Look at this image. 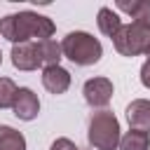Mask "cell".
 I'll return each instance as SVG.
<instances>
[{"label":"cell","mask_w":150,"mask_h":150,"mask_svg":"<svg viewBox=\"0 0 150 150\" xmlns=\"http://www.w3.org/2000/svg\"><path fill=\"white\" fill-rule=\"evenodd\" d=\"M49 150H80L70 138H56L54 143H52V148Z\"/></svg>","instance_id":"2e32d148"},{"label":"cell","mask_w":150,"mask_h":150,"mask_svg":"<svg viewBox=\"0 0 150 150\" xmlns=\"http://www.w3.org/2000/svg\"><path fill=\"white\" fill-rule=\"evenodd\" d=\"M12 63L19 70L42 68L40 56H38V42H19V45H12Z\"/></svg>","instance_id":"52a82bcc"},{"label":"cell","mask_w":150,"mask_h":150,"mask_svg":"<svg viewBox=\"0 0 150 150\" xmlns=\"http://www.w3.org/2000/svg\"><path fill=\"white\" fill-rule=\"evenodd\" d=\"M0 63H2V52H0Z\"/></svg>","instance_id":"d6986e66"},{"label":"cell","mask_w":150,"mask_h":150,"mask_svg":"<svg viewBox=\"0 0 150 150\" xmlns=\"http://www.w3.org/2000/svg\"><path fill=\"white\" fill-rule=\"evenodd\" d=\"M38 56H40L42 68H49V66H59L63 52L56 40H42V42H38Z\"/></svg>","instance_id":"8fae6325"},{"label":"cell","mask_w":150,"mask_h":150,"mask_svg":"<svg viewBox=\"0 0 150 150\" xmlns=\"http://www.w3.org/2000/svg\"><path fill=\"white\" fill-rule=\"evenodd\" d=\"M89 145L96 150H117L120 145V122L115 112L110 110H98L89 117V129H87Z\"/></svg>","instance_id":"3957f363"},{"label":"cell","mask_w":150,"mask_h":150,"mask_svg":"<svg viewBox=\"0 0 150 150\" xmlns=\"http://www.w3.org/2000/svg\"><path fill=\"white\" fill-rule=\"evenodd\" d=\"M115 49L122 56H138L145 54V49L150 47V28L141 26V23H122V28L115 33L112 38Z\"/></svg>","instance_id":"277c9868"},{"label":"cell","mask_w":150,"mask_h":150,"mask_svg":"<svg viewBox=\"0 0 150 150\" xmlns=\"http://www.w3.org/2000/svg\"><path fill=\"white\" fill-rule=\"evenodd\" d=\"M0 150H26L23 134L7 124H0Z\"/></svg>","instance_id":"4fadbf2b"},{"label":"cell","mask_w":150,"mask_h":150,"mask_svg":"<svg viewBox=\"0 0 150 150\" xmlns=\"http://www.w3.org/2000/svg\"><path fill=\"white\" fill-rule=\"evenodd\" d=\"M0 35L5 40H9L12 45L33 42V40L42 42V40H52L54 23H52V19L35 14V12L7 14L5 19H0Z\"/></svg>","instance_id":"6da1fadb"},{"label":"cell","mask_w":150,"mask_h":150,"mask_svg":"<svg viewBox=\"0 0 150 150\" xmlns=\"http://www.w3.org/2000/svg\"><path fill=\"white\" fill-rule=\"evenodd\" d=\"M150 148V134L131 129L120 138V150H148Z\"/></svg>","instance_id":"5bb4252c"},{"label":"cell","mask_w":150,"mask_h":150,"mask_svg":"<svg viewBox=\"0 0 150 150\" xmlns=\"http://www.w3.org/2000/svg\"><path fill=\"white\" fill-rule=\"evenodd\" d=\"M61 52L66 59H70L75 66H94L101 61L103 56V47L101 42L84 33V30H73L61 40Z\"/></svg>","instance_id":"7a4b0ae2"},{"label":"cell","mask_w":150,"mask_h":150,"mask_svg":"<svg viewBox=\"0 0 150 150\" xmlns=\"http://www.w3.org/2000/svg\"><path fill=\"white\" fill-rule=\"evenodd\" d=\"M42 84L49 94H66L70 87V73L61 66L42 68Z\"/></svg>","instance_id":"ba28073f"},{"label":"cell","mask_w":150,"mask_h":150,"mask_svg":"<svg viewBox=\"0 0 150 150\" xmlns=\"http://www.w3.org/2000/svg\"><path fill=\"white\" fill-rule=\"evenodd\" d=\"M12 110H14V115H16L19 120H23V122L35 120L38 112H40V101H38V96L33 94V89L19 87V89H16V96H14V103H12Z\"/></svg>","instance_id":"8992f818"},{"label":"cell","mask_w":150,"mask_h":150,"mask_svg":"<svg viewBox=\"0 0 150 150\" xmlns=\"http://www.w3.org/2000/svg\"><path fill=\"white\" fill-rule=\"evenodd\" d=\"M16 84L9 77H0V108H12L14 96H16Z\"/></svg>","instance_id":"9a60e30c"},{"label":"cell","mask_w":150,"mask_h":150,"mask_svg":"<svg viewBox=\"0 0 150 150\" xmlns=\"http://www.w3.org/2000/svg\"><path fill=\"white\" fill-rule=\"evenodd\" d=\"M96 23H98V30H101L103 35H108L110 40H112L115 33L122 28V19H120L110 7H101V9H98V19H96Z\"/></svg>","instance_id":"7c38bea8"},{"label":"cell","mask_w":150,"mask_h":150,"mask_svg":"<svg viewBox=\"0 0 150 150\" xmlns=\"http://www.w3.org/2000/svg\"><path fill=\"white\" fill-rule=\"evenodd\" d=\"M145 56H148V61H150V47H148V49H145Z\"/></svg>","instance_id":"ac0fdd59"},{"label":"cell","mask_w":150,"mask_h":150,"mask_svg":"<svg viewBox=\"0 0 150 150\" xmlns=\"http://www.w3.org/2000/svg\"><path fill=\"white\" fill-rule=\"evenodd\" d=\"M82 94H84V101H87L91 108L105 110V105H108L110 98H112V82H110L108 77H91V80L84 82Z\"/></svg>","instance_id":"5b68a950"},{"label":"cell","mask_w":150,"mask_h":150,"mask_svg":"<svg viewBox=\"0 0 150 150\" xmlns=\"http://www.w3.org/2000/svg\"><path fill=\"white\" fill-rule=\"evenodd\" d=\"M117 9L127 12L134 19V23L150 28V0H117Z\"/></svg>","instance_id":"30bf717a"},{"label":"cell","mask_w":150,"mask_h":150,"mask_svg":"<svg viewBox=\"0 0 150 150\" xmlns=\"http://www.w3.org/2000/svg\"><path fill=\"white\" fill-rule=\"evenodd\" d=\"M127 120H129L131 129L150 134V101H145V98L131 101L127 105Z\"/></svg>","instance_id":"9c48e42d"},{"label":"cell","mask_w":150,"mask_h":150,"mask_svg":"<svg viewBox=\"0 0 150 150\" xmlns=\"http://www.w3.org/2000/svg\"><path fill=\"white\" fill-rule=\"evenodd\" d=\"M141 82H143V87L150 89V61H145L141 66Z\"/></svg>","instance_id":"e0dca14e"}]
</instances>
